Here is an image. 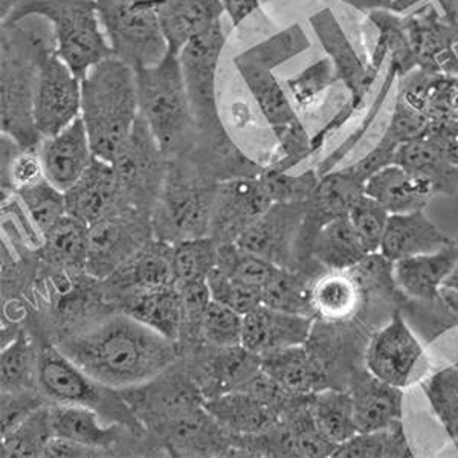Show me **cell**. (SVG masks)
I'll return each instance as SVG.
<instances>
[{
    "mask_svg": "<svg viewBox=\"0 0 458 458\" xmlns=\"http://www.w3.org/2000/svg\"><path fill=\"white\" fill-rule=\"evenodd\" d=\"M313 420L328 442L341 445L358 434L350 391L326 388L310 397Z\"/></svg>",
    "mask_w": 458,
    "mask_h": 458,
    "instance_id": "cell-36",
    "label": "cell"
},
{
    "mask_svg": "<svg viewBox=\"0 0 458 458\" xmlns=\"http://www.w3.org/2000/svg\"><path fill=\"white\" fill-rule=\"evenodd\" d=\"M112 165L125 196L155 191L165 181V155L141 114Z\"/></svg>",
    "mask_w": 458,
    "mask_h": 458,
    "instance_id": "cell-14",
    "label": "cell"
},
{
    "mask_svg": "<svg viewBox=\"0 0 458 458\" xmlns=\"http://www.w3.org/2000/svg\"><path fill=\"white\" fill-rule=\"evenodd\" d=\"M207 284L214 301L233 309L240 315H246L261 306V291L235 280L224 271H220L217 266L207 276Z\"/></svg>",
    "mask_w": 458,
    "mask_h": 458,
    "instance_id": "cell-46",
    "label": "cell"
},
{
    "mask_svg": "<svg viewBox=\"0 0 458 458\" xmlns=\"http://www.w3.org/2000/svg\"><path fill=\"white\" fill-rule=\"evenodd\" d=\"M203 406L224 429L250 437L271 431L282 419L276 408L242 390L207 397Z\"/></svg>",
    "mask_w": 458,
    "mask_h": 458,
    "instance_id": "cell-25",
    "label": "cell"
},
{
    "mask_svg": "<svg viewBox=\"0 0 458 458\" xmlns=\"http://www.w3.org/2000/svg\"><path fill=\"white\" fill-rule=\"evenodd\" d=\"M90 226L71 214L43 234V257L53 265L83 267L88 263Z\"/></svg>",
    "mask_w": 458,
    "mask_h": 458,
    "instance_id": "cell-35",
    "label": "cell"
},
{
    "mask_svg": "<svg viewBox=\"0 0 458 458\" xmlns=\"http://www.w3.org/2000/svg\"><path fill=\"white\" fill-rule=\"evenodd\" d=\"M200 334L217 349L240 347L243 335V315L213 300L203 313Z\"/></svg>",
    "mask_w": 458,
    "mask_h": 458,
    "instance_id": "cell-45",
    "label": "cell"
},
{
    "mask_svg": "<svg viewBox=\"0 0 458 458\" xmlns=\"http://www.w3.org/2000/svg\"><path fill=\"white\" fill-rule=\"evenodd\" d=\"M274 203L276 200L265 177H242L220 183L214 194L209 237H213L219 246L235 243L242 233L271 208Z\"/></svg>",
    "mask_w": 458,
    "mask_h": 458,
    "instance_id": "cell-11",
    "label": "cell"
},
{
    "mask_svg": "<svg viewBox=\"0 0 458 458\" xmlns=\"http://www.w3.org/2000/svg\"><path fill=\"white\" fill-rule=\"evenodd\" d=\"M423 347L408 327L399 310H394L386 327L371 336L365 352V369L394 386H408Z\"/></svg>",
    "mask_w": 458,
    "mask_h": 458,
    "instance_id": "cell-13",
    "label": "cell"
},
{
    "mask_svg": "<svg viewBox=\"0 0 458 458\" xmlns=\"http://www.w3.org/2000/svg\"><path fill=\"white\" fill-rule=\"evenodd\" d=\"M449 243L453 240L423 211L390 214L379 252L386 260L396 263L410 257L431 254Z\"/></svg>",
    "mask_w": 458,
    "mask_h": 458,
    "instance_id": "cell-24",
    "label": "cell"
},
{
    "mask_svg": "<svg viewBox=\"0 0 458 458\" xmlns=\"http://www.w3.org/2000/svg\"><path fill=\"white\" fill-rule=\"evenodd\" d=\"M349 391L358 432L379 431L401 420L403 406L401 386L386 384L362 369L350 377Z\"/></svg>",
    "mask_w": 458,
    "mask_h": 458,
    "instance_id": "cell-20",
    "label": "cell"
},
{
    "mask_svg": "<svg viewBox=\"0 0 458 458\" xmlns=\"http://www.w3.org/2000/svg\"><path fill=\"white\" fill-rule=\"evenodd\" d=\"M37 375V360L34 362L31 345L27 335H17L13 343L2 350L0 356V382L4 393L27 391L32 376Z\"/></svg>",
    "mask_w": 458,
    "mask_h": 458,
    "instance_id": "cell-42",
    "label": "cell"
},
{
    "mask_svg": "<svg viewBox=\"0 0 458 458\" xmlns=\"http://www.w3.org/2000/svg\"><path fill=\"white\" fill-rule=\"evenodd\" d=\"M224 14L222 0H159L157 16L168 53L179 57L188 43L216 27Z\"/></svg>",
    "mask_w": 458,
    "mask_h": 458,
    "instance_id": "cell-22",
    "label": "cell"
},
{
    "mask_svg": "<svg viewBox=\"0 0 458 458\" xmlns=\"http://www.w3.org/2000/svg\"><path fill=\"white\" fill-rule=\"evenodd\" d=\"M140 116L135 69L106 58L81 81V118L95 157L114 162Z\"/></svg>",
    "mask_w": 458,
    "mask_h": 458,
    "instance_id": "cell-3",
    "label": "cell"
},
{
    "mask_svg": "<svg viewBox=\"0 0 458 458\" xmlns=\"http://www.w3.org/2000/svg\"><path fill=\"white\" fill-rule=\"evenodd\" d=\"M219 260V245L209 235L179 240L173 248L172 265L174 283L207 280Z\"/></svg>",
    "mask_w": 458,
    "mask_h": 458,
    "instance_id": "cell-38",
    "label": "cell"
},
{
    "mask_svg": "<svg viewBox=\"0 0 458 458\" xmlns=\"http://www.w3.org/2000/svg\"><path fill=\"white\" fill-rule=\"evenodd\" d=\"M181 295H182L183 326L191 327V330H200L203 313L213 301L207 280H196V282L182 283L177 284Z\"/></svg>",
    "mask_w": 458,
    "mask_h": 458,
    "instance_id": "cell-49",
    "label": "cell"
},
{
    "mask_svg": "<svg viewBox=\"0 0 458 458\" xmlns=\"http://www.w3.org/2000/svg\"><path fill=\"white\" fill-rule=\"evenodd\" d=\"M40 32L19 25L4 27L0 38V129L21 148L40 146L34 123L37 38Z\"/></svg>",
    "mask_w": 458,
    "mask_h": 458,
    "instance_id": "cell-6",
    "label": "cell"
},
{
    "mask_svg": "<svg viewBox=\"0 0 458 458\" xmlns=\"http://www.w3.org/2000/svg\"><path fill=\"white\" fill-rule=\"evenodd\" d=\"M97 5L114 57L138 71L167 55L157 16L159 0H97Z\"/></svg>",
    "mask_w": 458,
    "mask_h": 458,
    "instance_id": "cell-7",
    "label": "cell"
},
{
    "mask_svg": "<svg viewBox=\"0 0 458 458\" xmlns=\"http://www.w3.org/2000/svg\"><path fill=\"white\" fill-rule=\"evenodd\" d=\"M457 245H458V242H457Z\"/></svg>",
    "mask_w": 458,
    "mask_h": 458,
    "instance_id": "cell-55",
    "label": "cell"
},
{
    "mask_svg": "<svg viewBox=\"0 0 458 458\" xmlns=\"http://www.w3.org/2000/svg\"><path fill=\"white\" fill-rule=\"evenodd\" d=\"M58 349L112 390L147 386L174 364L176 343L127 313L106 319Z\"/></svg>",
    "mask_w": 458,
    "mask_h": 458,
    "instance_id": "cell-1",
    "label": "cell"
},
{
    "mask_svg": "<svg viewBox=\"0 0 458 458\" xmlns=\"http://www.w3.org/2000/svg\"><path fill=\"white\" fill-rule=\"evenodd\" d=\"M259 358L261 370L293 396H312L318 391L330 388L323 365L304 349V345L274 350Z\"/></svg>",
    "mask_w": 458,
    "mask_h": 458,
    "instance_id": "cell-27",
    "label": "cell"
},
{
    "mask_svg": "<svg viewBox=\"0 0 458 458\" xmlns=\"http://www.w3.org/2000/svg\"><path fill=\"white\" fill-rule=\"evenodd\" d=\"M365 196L373 199L388 214L423 211L436 196V188L427 177L391 164L371 174L364 185Z\"/></svg>",
    "mask_w": 458,
    "mask_h": 458,
    "instance_id": "cell-23",
    "label": "cell"
},
{
    "mask_svg": "<svg viewBox=\"0 0 458 458\" xmlns=\"http://www.w3.org/2000/svg\"><path fill=\"white\" fill-rule=\"evenodd\" d=\"M454 125H455V131H457V133H458V121H457V123H454Z\"/></svg>",
    "mask_w": 458,
    "mask_h": 458,
    "instance_id": "cell-54",
    "label": "cell"
},
{
    "mask_svg": "<svg viewBox=\"0 0 458 458\" xmlns=\"http://www.w3.org/2000/svg\"><path fill=\"white\" fill-rule=\"evenodd\" d=\"M233 28H239L248 17L261 10L263 0H222Z\"/></svg>",
    "mask_w": 458,
    "mask_h": 458,
    "instance_id": "cell-52",
    "label": "cell"
},
{
    "mask_svg": "<svg viewBox=\"0 0 458 458\" xmlns=\"http://www.w3.org/2000/svg\"><path fill=\"white\" fill-rule=\"evenodd\" d=\"M95 453H99V451L94 448H89V446H84L81 443L72 442V440H68V438L55 437V436H54V437L47 442L43 457H92V455H95Z\"/></svg>",
    "mask_w": 458,
    "mask_h": 458,
    "instance_id": "cell-51",
    "label": "cell"
},
{
    "mask_svg": "<svg viewBox=\"0 0 458 458\" xmlns=\"http://www.w3.org/2000/svg\"><path fill=\"white\" fill-rule=\"evenodd\" d=\"M226 42L228 37L225 36L220 21L208 32L188 43L179 54L183 83L199 131H209L224 138L229 135L220 114L216 80Z\"/></svg>",
    "mask_w": 458,
    "mask_h": 458,
    "instance_id": "cell-10",
    "label": "cell"
},
{
    "mask_svg": "<svg viewBox=\"0 0 458 458\" xmlns=\"http://www.w3.org/2000/svg\"><path fill=\"white\" fill-rule=\"evenodd\" d=\"M334 458H405L412 457L401 420L379 431L358 432L341 443Z\"/></svg>",
    "mask_w": 458,
    "mask_h": 458,
    "instance_id": "cell-37",
    "label": "cell"
},
{
    "mask_svg": "<svg viewBox=\"0 0 458 458\" xmlns=\"http://www.w3.org/2000/svg\"><path fill=\"white\" fill-rule=\"evenodd\" d=\"M308 47V37L302 28L292 25L240 53L233 60L254 105L276 133L284 157H304L309 150V142L301 121L287 97V90L278 81L274 71Z\"/></svg>",
    "mask_w": 458,
    "mask_h": 458,
    "instance_id": "cell-2",
    "label": "cell"
},
{
    "mask_svg": "<svg viewBox=\"0 0 458 458\" xmlns=\"http://www.w3.org/2000/svg\"><path fill=\"white\" fill-rule=\"evenodd\" d=\"M388 217H390L388 211L365 194L354 203L353 208L349 213L350 222L370 254L379 252Z\"/></svg>",
    "mask_w": 458,
    "mask_h": 458,
    "instance_id": "cell-47",
    "label": "cell"
},
{
    "mask_svg": "<svg viewBox=\"0 0 458 458\" xmlns=\"http://www.w3.org/2000/svg\"><path fill=\"white\" fill-rule=\"evenodd\" d=\"M138 107L165 157L190 150L199 127L183 83L177 55L168 53L161 62L135 71Z\"/></svg>",
    "mask_w": 458,
    "mask_h": 458,
    "instance_id": "cell-5",
    "label": "cell"
},
{
    "mask_svg": "<svg viewBox=\"0 0 458 458\" xmlns=\"http://www.w3.org/2000/svg\"><path fill=\"white\" fill-rule=\"evenodd\" d=\"M445 287H448V289H453V291L458 292V263L455 266V269H454L453 274L449 276L448 280L445 282L443 284Z\"/></svg>",
    "mask_w": 458,
    "mask_h": 458,
    "instance_id": "cell-53",
    "label": "cell"
},
{
    "mask_svg": "<svg viewBox=\"0 0 458 458\" xmlns=\"http://www.w3.org/2000/svg\"><path fill=\"white\" fill-rule=\"evenodd\" d=\"M312 327V317L283 312L261 304L243 315L242 347L261 356L274 350L304 345Z\"/></svg>",
    "mask_w": 458,
    "mask_h": 458,
    "instance_id": "cell-19",
    "label": "cell"
},
{
    "mask_svg": "<svg viewBox=\"0 0 458 458\" xmlns=\"http://www.w3.org/2000/svg\"><path fill=\"white\" fill-rule=\"evenodd\" d=\"M98 412L81 405L54 403L49 406V419L55 437L68 438L84 446L105 451L118 440V427H105L99 422Z\"/></svg>",
    "mask_w": 458,
    "mask_h": 458,
    "instance_id": "cell-30",
    "label": "cell"
},
{
    "mask_svg": "<svg viewBox=\"0 0 458 458\" xmlns=\"http://www.w3.org/2000/svg\"><path fill=\"white\" fill-rule=\"evenodd\" d=\"M38 151L47 182L63 193L79 182L95 159L81 114L57 135L43 138Z\"/></svg>",
    "mask_w": 458,
    "mask_h": 458,
    "instance_id": "cell-17",
    "label": "cell"
},
{
    "mask_svg": "<svg viewBox=\"0 0 458 458\" xmlns=\"http://www.w3.org/2000/svg\"><path fill=\"white\" fill-rule=\"evenodd\" d=\"M30 17L51 23L58 57L81 81L95 64L114 55L101 31L97 0H14L2 25H19Z\"/></svg>",
    "mask_w": 458,
    "mask_h": 458,
    "instance_id": "cell-4",
    "label": "cell"
},
{
    "mask_svg": "<svg viewBox=\"0 0 458 458\" xmlns=\"http://www.w3.org/2000/svg\"><path fill=\"white\" fill-rule=\"evenodd\" d=\"M362 301V283L353 269L326 271L312 284L315 315L327 321H344L353 317Z\"/></svg>",
    "mask_w": 458,
    "mask_h": 458,
    "instance_id": "cell-31",
    "label": "cell"
},
{
    "mask_svg": "<svg viewBox=\"0 0 458 458\" xmlns=\"http://www.w3.org/2000/svg\"><path fill=\"white\" fill-rule=\"evenodd\" d=\"M408 172L427 177L436 193L454 194L458 190V133L454 123L434 125L416 140L402 144L394 162Z\"/></svg>",
    "mask_w": 458,
    "mask_h": 458,
    "instance_id": "cell-12",
    "label": "cell"
},
{
    "mask_svg": "<svg viewBox=\"0 0 458 458\" xmlns=\"http://www.w3.org/2000/svg\"><path fill=\"white\" fill-rule=\"evenodd\" d=\"M37 408H40V403L25 394V391L4 393L2 437H5L6 434L16 429L32 411H36Z\"/></svg>",
    "mask_w": 458,
    "mask_h": 458,
    "instance_id": "cell-50",
    "label": "cell"
},
{
    "mask_svg": "<svg viewBox=\"0 0 458 458\" xmlns=\"http://www.w3.org/2000/svg\"><path fill=\"white\" fill-rule=\"evenodd\" d=\"M121 209L90 226V245L86 266L99 276H109L136 250H141L144 234L141 225Z\"/></svg>",
    "mask_w": 458,
    "mask_h": 458,
    "instance_id": "cell-21",
    "label": "cell"
},
{
    "mask_svg": "<svg viewBox=\"0 0 458 458\" xmlns=\"http://www.w3.org/2000/svg\"><path fill=\"white\" fill-rule=\"evenodd\" d=\"M36 382L43 396L54 403L88 406L99 416L114 414L118 422L127 427L138 425L131 410L125 408L120 397L114 396L112 388L86 375L58 347H47L38 354Z\"/></svg>",
    "mask_w": 458,
    "mask_h": 458,
    "instance_id": "cell-8",
    "label": "cell"
},
{
    "mask_svg": "<svg viewBox=\"0 0 458 458\" xmlns=\"http://www.w3.org/2000/svg\"><path fill=\"white\" fill-rule=\"evenodd\" d=\"M458 263L457 242L431 254L410 257L393 263V280L410 298L434 301L438 289L448 280Z\"/></svg>",
    "mask_w": 458,
    "mask_h": 458,
    "instance_id": "cell-26",
    "label": "cell"
},
{
    "mask_svg": "<svg viewBox=\"0 0 458 458\" xmlns=\"http://www.w3.org/2000/svg\"><path fill=\"white\" fill-rule=\"evenodd\" d=\"M217 267L235 280L256 287L259 291H263L282 269V266L266 260L265 257L254 254L237 243L219 246Z\"/></svg>",
    "mask_w": 458,
    "mask_h": 458,
    "instance_id": "cell-39",
    "label": "cell"
},
{
    "mask_svg": "<svg viewBox=\"0 0 458 458\" xmlns=\"http://www.w3.org/2000/svg\"><path fill=\"white\" fill-rule=\"evenodd\" d=\"M162 425L167 428L168 442L181 453H216L224 440V428L205 410L203 402L162 420Z\"/></svg>",
    "mask_w": 458,
    "mask_h": 458,
    "instance_id": "cell-32",
    "label": "cell"
},
{
    "mask_svg": "<svg viewBox=\"0 0 458 458\" xmlns=\"http://www.w3.org/2000/svg\"><path fill=\"white\" fill-rule=\"evenodd\" d=\"M261 304L283 312L315 318L312 286L301 276L282 267L272 282L261 291Z\"/></svg>",
    "mask_w": 458,
    "mask_h": 458,
    "instance_id": "cell-40",
    "label": "cell"
},
{
    "mask_svg": "<svg viewBox=\"0 0 458 458\" xmlns=\"http://www.w3.org/2000/svg\"><path fill=\"white\" fill-rule=\"evenodd\" d=\"M36 60L34 123L43 140L57 135L81 114V80L42 34L37 38Z\"/></svg>",
    "mask_w": 458,
    "mask_h": 458,
    "instance_id": "cell-9",
    "label": "cell"
},
{
    "mask_svg": "<svg viewBox=\"0 0 458 458\" xmlns=\"http://www.w3.org/2000/svg\"><path fill=\"white\" fill-rule=\"evenodd\" d=\"M332 83V68L327 60H319L313 66L302 71L298 77L287 81V89L298 107L309 109L318 97Z\"/></svg>",
    "mask_w": 458,
    "mask_h": 458,
    "instance_id": "cell-48",
    "label": "cell"
},
{
    "mask_svg": "<svg viewBox=\"0 0 458 458\" xmlns=\"http://www.w3.org/2000/svg\"><path fill=\"white\" fill-rule=\"evenodd\" d=\"M312 256L326 271H350L370 256L349 216L330 220L312 240Z\"/></svg>",
    "mask_w": 458,
    "mask_h": 458,
    "instance_id": "cell-29",
    "label": "cell"
},
{
    "mask_svg": "<svg viewBox=\"0 0 458 458\" xmlns=\"http://www.w3.org/2000/svg\"><path fill=\"white\" fill-rule=\"evenodd\" d=\"M216 188L199 187L187 179H174L164 188L159 225L165 234L179 240L209 235V220Z\"/></svg>",
    "mask_w": 458,
    "mask_h": 458,
    "instance_id": "cell-16",
    "label": "cell"
},
{
    "mask_svg": "<svg viewBox=\"0 0 458 458\" xmlns=\"http://www.w3.org/2000/svg\"><path fill=\"white\" fill-rule=\"evenodd\" d=\"M53 437L49 408L40 406L2 438L8 457H43L47 442Z\"/></svg>",
    "mask_w": 458,
    "mask_h": 458,
    "instance_id": "cell-41",
    "label": "cell"
},
{
    "mask_svg": "<svg viewBox=\"0 0 458 458\" xmlns=\"http://www.w3.org/2000/svg\"><path fill=\"white\" fill-rule=\"evenodd\" d=\"M66 196V211L89 226H94L112 214L121 211L125 191L112 162L95 157Z\"/></svg>",
    "mask_w": 458,
    "mask_h": 458,
    "instance_id": "cell-18",
    "label": "cell"
},
{
    "mask_svg": "<svg viewBox=\"0 0 458 458\" xmlns=\"http://www.w3.org/2000/svg\"><path fill=\"white\" fill-rule=\"evenodd\" d=\"M306 219L302 202H276L261 217L254 220L237 239V245L286 267L292 246L301 233Z\"/></svg>",
    "mask_w": 458,
    "mask_h": 458,
    "instance_id": "cell-15",
    "label": "cell"
},
{
    "mask_svg": "<svg viewBox=\"0 0 458 458\" xmlns=\"http://www.w3.org/2000/svg\"><path fill=\"white\" fill-rule=\"evenodd\" d=\"M2 157L6 162L8 182L16 190L42 182L45 177L42 157L38 147L21 148L10 136H2Z\"/></svg>",
    "mask_w": 458,
    "mask_h": 458,
    "instance_id": "cell-44",
    "label": "cell"
},
{
    "mask_svg": "<svg viewBox=\"0 0 458 458\" xmlns=\"http://www.w3.org/2000/svg\"><path fill=\"white\" fill-rule=\"evenodd\" d=\"M364 185L353 167L327 174L313 188L306 211H312L313 217L321 220V226L330 220L349 216L354 203L364 196Z\"/></svg>",
    "mask_w": 458,
    "mask_h": 458,
    "instance_id": "cell-33",
    "label": "cell"
},
{
    "mask_svg": "<svg viewBox=\"0 0 458 458\" xmlns=\"http://www.w3.org/2000/svg\"><path fill=\"white\" fill-rule=\"evenodd\" d=\"M165 245L167 243H148L136 250L129 260L114 269L118 284L129 292L173 284V248Z\"/></svg>",
    "mask_w": 458,
    "mask_h": 458,
    "instance_id": "cell-34",
    "label": "cell"
},
{
    "mask_svg": "<svg viewBox=\"0 0 458 458\" xmlns=\"http://www.w3.org/2000/svg\"><path fill=\"white\" fill-rule=\"evenodd\" d=\"M124 313L151 330L177 343L182 334V295L176 283L153 289L131 291L125 298Z\"/></svg>",
    "mask_w": 458,
    "mask_h": 458,
    "instance_id": "cell-28",
    "label": "cell"
},
{
    "mask_svg": "<svg viewBox=\"0 0 458 458\" xmlns=\"http://www.w3.org/2000/svg\"><path fill=\"white\" fill-rule=\"evenodd\" d=\"M21 202L27 207L30 217L38 231L45 234L57 220L62 219L66 211V196L54 187L53 183L43 179L42 182L31 187L17 190Z\"/></svg>",
    "mask_w": 458,
    "mask_h": 458,
    "instance_id": "cell-43",
    "label": "cell"
}]
</instances>
